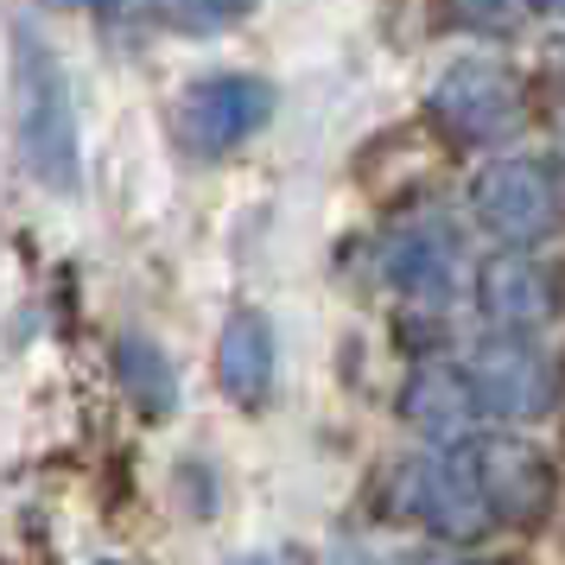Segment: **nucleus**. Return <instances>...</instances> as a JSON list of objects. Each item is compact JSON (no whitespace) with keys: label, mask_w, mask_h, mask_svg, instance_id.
<instances>
[{"label":"nucleus","mask_w":565,"mask_h":565,"mask_svg":"<svg viewBox=\"0 0 565 565\" xmlns=\"http://www.w3.org/2000/svg\"><path fill=\"white\" fill-rule=\"evenodd\" d=\"M13 140H20V166L32 172V184H45L57 198H71L83 184V134L71 77L32 20L13 26Z\"/></svg>","instance_id":"nucleus-1"},{"label":"nucleus","mask_w":565,"mask_h":565,"mask_svg":"<svg viewBox=\"0 0 565 565\" xmlns=\"http://www.w3.org/2000/svg\"><path fill=\"white\" fill-rule=\"evenodd\" d=\"M387 521L413 527L426 546H458V553H477V546L495 540V514H489L477 463H470L463 445H451V451L419 445L407 458H394V470H387Z\"/></svg>","instance_id":"nucleus-2"},{"label":"nucleus","mask_w":565,"mask_h":565,"mask_svg":"<svg viewBox=\"0 0 565 565\" xmlns=\"http://www.w3.org/2000/svg\"><path fill=\"white\" fill-rule=\"evenodd\" d=\"M477 463L483 502L495 514V534L509 540H546L565 521V463L553 445L534 433H509V426H483L463 445Z\"/></svg>","instance_id":"nucleus-3"},{"label":"nucleus","mask_w":565,"mask_h":565,"mask_svg":"<svg viewBox=\"0 0 565 565\" xmlns=\"http://www.w3.org/2000/svg\"><path fill=\"white\" fill-rule=\"evenodd\" d=\"M458 362L483 401V419L509 426V433H534L565 413V356L546 350L540 337L483 331Z\"/></svg>","instance_id":"nucleus-4"},{"label":"nucleus","mask_w":565,"mask_h":565,"mask_svg":"<svg viewBox=\"0 0 565 565\" xmlns=\"http://www.w3.org/2000/svg\"><path fill=\"white\" fill-rule=\"evenodd\" d=\"M426 128L458 153H502L527 134V89L495 57H458L426 89Z\"/></svg>","instance_id":"nucleus-5"},{"label":"nucleus","mask_w":565,"mask_h":565,"mask_svg":"<svg viewBox=\"0 0 565 565\" xmlns=\"http://www.w3.org/2000/svg\"><path fill=\"white\" fill-rule=\"evenodd\" d=\"M470 216L502 248H540L565 230V184L546 159L495 153L470 179Z\"/></svg>","instance_id":"nucleus-6"},{"label":"nucleus","mask_w":565,"mask_h":565,"mask_svg":"<svg viewBox=\"0 0 565 565\" xmlns=\"http://www.w3.org/2000/svg\"><path fill=\"white\" fill-rule=\"evenodd\" d=\"M382 280L401 292V306L419 311H445L458 306L477 267H470V248H463V230L451 216H413L382 242Z\"/></svg>","instance_id":"nucleus-7"},{"label":"nucleus","mask_w":565,"mask_h":565,"mask_svg":"<svg viewBox=\"0 0 565 565\" xmlns=\"http://www.w3.org/2000/svg\"><path fill=\"white\" fill-rule=\"evenodd\" d=\"M470 299L483 311V331L540 337L565 318V267L540 260L534 248H495L489 260H477Z\"/></svg>","instance_id":"nucleus-8"},{"label":"nucleus","mask_w":565,"mask_h":565,"mask_svg":"<svg viewBox=\"0 0 565 565\" xmlns=\"http://www.w3.org/2000/svg\"><path fill=\"white\" fill-rule=\"evenodd\" d=\"M274 108H280V96H274L267 77L223 71V77H204V83L184 89L179 134L198 159H223V153H235L242 140H255V134L274 121Z\"/></svg>","instance_id":"nucleus-9"},{"label":"nucleus","mask_w":565,"mask_h":565,"mask_svg":"<svg viewBox=\"0 0 565 565\" xmlns=\"http://www.w3.org/2000/svg\"><path fill=\"white\" fill-rule=\"evenodd\" d=\"M394 419H401L419 445H433V451L470 445V438L489 426L483 401H477V387H470L458 356L413 362L407 375H401V387H394Z\"/></svg>","instance_id":"nucleus-10"},{"label":"nucleus","mask_w":565,"mask_h":565,"mask_svg":"<svg viewBox=\"0 0 565 565\" xmlns=\"http://www.w3.org/2000/svg\"><path fill=\"white\" fill-rule=\"evenodd\" d=\"M216 387H223V401L242 413H260L274 401V387H280V337H274V318L260 306H242L223 318V331H216Z\"/></svg>","instance_id":"nucleus-11"},{"label":"nucleus","mask_w":565,"mask_h":565,"mask_svg":"<svg viewBox=\"0 0 565 565\" xmlns=\"http://www.w3.org/2000/svg\"><path fill=\"white\" fill-rule=\"evenodd\" d=\"M108 362H115V387L128 394V407L147 419V426H159V419H172L184 401V382H179V362L166 356V343L147 331H121L115 337V350H108Z\"/></svg>","instance_id":"nucleus-12"},{"label":"nucleus","mask_w":565,"mask_h":565,"mask_svg":"<svg viewBox=\"0 0 565 565\" xmlns=\"http://www.w3.org/2000/svg\"><path fill=\"white\" fill-rule=\"evenodd\" d=\"M179 502L184 514H198V521H216L223 514V477H216V463L204 458V451H191V458H179Z\"/></svg>","instance_id":"nucleus-13"},{"label":"nucleus","mask_w":565,"mask_h":565,"mask_svg":"<svg viewBox=\"0 0 565 565\" xmlns=\"http://www.w3.org/2000/svg\"><path fill=\"white\" fill-rule=\"evenodd\" d=\"M451 20L477 39H514L527 20V0H451Z\"/></svg>","instance_id":"nucleus-14"},{"label":"nucleus","mask_w":565,"mask_h":565,"mask_svg":"<svg viewBox=\"0 0 565 565\" xmlns=\"http://www.w3.org/2000/svg\"><path fill=\"white\" fill-rule=\"evenodd\" d=\"M248 13H255V0H172V20L184 32H223Z\"/></svg>","instance_id":"nucleus-15"},{"label":"nucleus","mask_w":565,"mask_h":565,"mask_svg":"<svg viewBox=\"0 0 565 565\" xmlns=\"http://www.w3.org/2000/svg\"><path fill=\"white\" fill-rule=\"evenodd\" d=\"M401 565H527V559H521V553H483V546H477V553H458V546H413Z\"/></svg>","instance_id":"nucleus-16"},{"label":"nucleus","mask_w":565,"mask_h":565,"mask_svg":"<svg viewBox=\"0 0 565 565\" xmlns=\"http://www.w3.org/2000/svg\"><path fill=\"white\" fill-rule=\"evenodd\" d=\"M324 565H382V559H375L362 540H331V546H324Z\"/></svg>","instance_id":"nucleus-17"},{"label":"nucleus","mask_w":565,"mask_h":565,"mask_svg":"<svg viewBox=\"0 0 565 565\" xmlns=\"http://www.w3.org/2000/svg\"><path fill=\"white\" fill-rule=\"evenodd\" d=\"M527 7H540V13H553V20H565V0H527Z\"/></svg>","instance_id":"nucleus-18"},{"label":"nucleus","mask_w":565,"mask_h":565,"mask_svg":"<svg viewBox=\"0 0 565 565\" xmlns=\"http://www.w3.org/2000/svg\"><path fill=\"white\" fill-rule=\"evenodd\" d=\"M553 172H559V184H565V134H559V147H553V159H546Z\"/></svg>","instance_id":"nucleus-19"},{"label":"nucleus","mask_w":565,"mask_h":565,"mask_svg":"<svg viewBox=\"0 0 565 565\" xmlns=\"http://www.w3.org/2000/svg\"><path fill=\"white\" fill-rule=\"evenodd\" d=\"M230 565H274V559H267V553H235Z\"/></svg>","instance_id":"nucleus-20"},{"label":"nucleus","mask_w":565,"mask_h":565,"mask_svg":"<svg viewBox=\"0 0 565 565\" xmlns=\"http://www.w3.org/2000/svg\"><path fill=\"white\" fill-rule=\"evenodd\" d=\"M57 7H83V0H57ZM89 7H121V0H89Z\"/></svg>","instance_id":"nucleus-21"},{"label":"nucleus","mask_w":565,"mask_h":565,"mask_svg":"<svg viewBox=\"0 0 565 565\" xmlns=\"http://www.w3.org/2000/svg\"><path fill=\"white\" fill-rule=\"evenodd\" d=\"M553 540H559V553H565V521H559V534H553Z\"/></svg>","instance_id":"nucleus-22"},{"label":"nucleus","mask_w":565,"mask_h":565,"mask_svg":"<svg viewBox=\"0 0 565 565\" xmlns=\"http://www.w3.org/2000/svg\"><path fill=\"white\" fill-rule=\"evenodd\" d=\"M89 565H121V559H89Z\"/></svg>","instance_id":"nucleus-23"},{"label":"nucleus","mask_w":565,"mask_h":565,"mask_svg":"<svg viewBox=\"0 0 565 565\" xmlns=\"http://www.w3.org/2000/svg\"><path fill=\"white\" fill-rule=\"evenodd\" d=\"M559 356H565V343H559Z\"/></svg>","instance_id":"nucleus-24"}]
</instances>
